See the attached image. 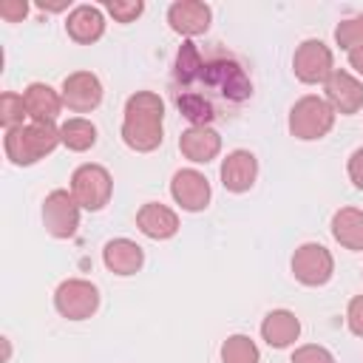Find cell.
<instances>
[{
  "label": "cell",
  "mask_w": 363,
  "mask_h": 363,
  "mask_svg": "<svg viewBox=\"0 0 363 363\" xmlns=\"http://www.w3.org/2000/svg\"><path fill=\"white\" fill-rule=\"evenodd\" d=\"M162 119H164V102L153 91H136L125 102L122 116V142L136 153H150L162 145Z\"/></svg>",
  "instance_id": "cell-1"
},
{
  "label": "cell",
  "mask_w": 363,
  "mask_h": 363,
  "mask_svg": "<svg viewBox=\"0 0 363 363\" xmlns=\"http://www.w3.org/2000/svg\"><path fill=\"white\" fill-rule=\"evenodd\" d=\"M57 145H62L60 128L57 125H45V122H28V125H20L14 130H6V136H3L6 159L11 164H17V167L37 164Z\"/></svg>",
  "instance_id": "cell-2"
},
{
  "label": "cell",
  "mask_w": 363,
  "mask_h": 363,
  "mask_svg": "<svg viewBox=\"0 0 363 363\" xmlns=\"http://www.w3.org/2000/svg\"><path fill=\"white\" fill-rule=\"evenodd\" d=\"M335 125V111L323 96L306 94L289 108V133L301 142L323 139Z\"/></svg>",
  "instance_id": "cell-3"
},
{
  "label": "cell",
  "mask_w": 363,
  "mask_h": 363,
  "mask_svg": "<svg viewBox=\"0 0 363 363\" xmlns=\"http://www.w3.org/2000/svg\"><path fill=\"white\" fill-rule=\"evenodd\" d=\"M113 193V179L102 164H79L71 176V196L77 204L88 213L102 210L111 201Z\"/></svg>",
  "instance_id": "cell-4"
},
{
  "label": "cell",
  "mask_w": 363,
  "mask_h": 363,
  "mask_svg": "<svg viewBox=\"0 0 363 363\" xmlns=\"http://www.w3.org/2000/svg\"><path fill=\"white\" fill-rule=\"evenodd\" d=\"M99 306V289L85 278H68L54 292V309L68 320H85Z\"/></svg>",
  "instance_id": "cell-5"
},
{
  "label": "cell",
  "mask_w": 363,
  "mask_h": 363,
  "mask_svg": "<svg viewBox=\"0 0 363 363\" xmlns=\"http://www.w3.org/2000/svg\"><path fill=\"white\" fill-rule=\"evenodd\" d=\"M292 71L303 85H318L326 82L335 71V60H332V48L323 40H303L295 48L292 57Z\"/></svg>",
  "instance_id": "cell-6"
},
{
  "label": "cell",
  "mask_w": 363,
  "mask_h": 363,
  "mask_svg": "<svg viewBox=\"0 0 363 363\" xmlns=\"http://www.w3.org/2000/svg\"><path fill=\"white\" fill-rule=\"evenodd\" d=\"M201 79H204V85H210L221 96H227L230 102H244L252 94V82H250L247 71L235 60H213V62H204Z\"/></svg>",
  "instance_id": "cell-7"
},
{
  "label": "cell",
  "mask_w": 363,
  "mask_h": 363,
  "mask_svg": "<svg viewBox=\"0 0 363 363\" xmlns=\"http://www.w3.org/2000/svg\"><path fill=\"white\" fill-rule=\"evenodd\" d=\"M335 272V258L323 244H301L292 255V275L303 286H323Z\"/></svg>",
  "instance_id": "cell-8"
},
{
  "label": "cell",
  "mask_w": 363,
  "mask_h": 363,
  "mask_svg": "<svg viewBox=\"0 0 363 363\" xmlns=\"http://www.w3.org/2000/svg\"><path fill=\"white\" fill-rule=\"evenodd\" d=\"M79 204L68 190H51L43 201V224L54 238H71L79 227Z\"/></svg>",
  "instance_id": "cell-9"
},
{
  "label": "cell",
  "mask_w": 363,
  "mask_h": 363,
  "mask_svg": "<svg viewBox=\"0 0 363 363\" xmlns=\"http://www.w3.org/2000/svg\"><path fill=\"white\" fill-rule=\"evenodd\" d=\"M170 196L173 201L187 210V213H201L210 204V182L204 173H199L196 167H184L173 173L170 182Z\"/></svg>",
  "instance_id": "cell-10"
},
{
  "label": "cell",
  "mask_w": 363,
  "mask_h": 363,
  "mask_svg": "<svg viewBox=\"0 0 363 363\" xmlns=\"http://www.w3.org/2000/svg\"><path fill=\"white\" fill-rule=\"evenodd\" d=\"M323 91H326V102L332 105L335 113H343V116H352L363 108V82L343 71V68H335L332 77L323 82Z\"/></svg>",
  "instance_id": "cell-11"
},
{
  "label": "cell",
  "mask_w": 363,
  "mask_h": 363,
  "mask_svg": "<svg viewBox=\"0 0 363 363\" xmlns=\"http://www.w3.org/2000/svg\"><path fill=\"white\" fill-rule=\"evenodd\" d=\"M60 94H62V102H65L71 111L88 113V111H94V108L102 102V82H99V77L91 74V71H74V74H68V77L62 79Z\"/></svg>",
  "instance_id": "cell-12"
},
{
  "label": "cell",
  "mask_w": 363,
  "mask_h": 363,
  "mask_svg": "<svg viewBox=\"0 0 363 363\" xmlns=\"http://www.w3.org/2000/svg\"><path fill=\"white\" fill-rule=\"evenodd\" d=\"M210 20H213V11L201 0H176L167 9V23L182 37H199V34H204L210 28Z\"/></svg>",
  "instance_id": "cell-13"
},
{
  "label": "cell",
  "mask_w": 363,
  "mask_h": 363,
  "mask_svg": "<svg viewBox=\"0 0 363 363\" xmlns=\"http://www.w3.org/2000/svg\"><path fill=\"white\" fill-rule=\"evenodd\" d=\"M258 179V159L255 153L238 147V150H230L221 162V184L224 190L230 193H247Z\"/></svg>",
  "instance_id": "cell-14"
},
{
  "label": "cell",
  "mask_w": 363,
  "mask_h": 363,
  "mask_svg": "<svg viewBox=\"0 0 363 363\" xmlns=\"http://www.w3.org/2000/svg\"><path fill=\"white\" fill-rule=\"evenodd\" d=\"M179 150L193 164H207L221 153V136L210 125H190L179 136Z\"/></svg>",
  "instance_id": "cell-15"
},
{
  "label": "cell",
  "mask_w": 363,
  "mask_h": 363,
  "mask_svg": "<svg viewBox=\"0 0 363 363\" xmlns=\"http://www.w3.org/2000/svg\"><path fill=\"white\" fill-rule=\"evenodd\" d=\"M136 227L142 235H147L153 241H164V238H173L179 233V216L167 204L147 201L136 213Z\"/></svg>",
  "instance_id": "cell-16"
},
{
  "label": "cell",
  "mask_w": 363,
  "mask_h": 363,
  "mask_svg": "<svg viewBox=\"0 0 363 363\" xmlns=\"http://www.w3.org/2000/svg\"><path fill=\"white\" fill-rule=\"evenodd\" d=\"M23 102H26V113L31 116V122H45L54 125L60 111H62V94H57L51 85L45 82H31L23 91Z\"/></svg>",
  "instance_id": "cell-17"
},
{
  "label": "cell",
  "mask_w": 363,
  "mask_h": 363,
  "mask_svg": "<svg viewBox=\"0 0 363 363\" xmlns=\"http://www.w3.org/2000/svg\"><path fill=\"white\" fill-rule=\"evenodd\" d=\"M65 31H68V37H71L74 43H79V45L96 43V40L105 34V14H102V9L88 6V3L71 9V11H68V20H65Z\"/></svg>",
  "instance_id": "cell-18"
},
{
  "label": "cell",
  "mask_w": 363,
  "mask_h": 363,
  "mask_svg": "<svg viewBox=\"0 0 363 363\" xmlns=\"http://www.w3.org/2000/svg\"><path fill=\"white\" fill-rule=\"evenodd\" d=\"M102 261L113 275H136L145 264V252L130 238H111L102 250Z\"/></svg>",
  "instance_id": "cell-19"
},
{
  "label": "cell",
  "mask_w": 363,
  "mask_h": 363,
  "mask_svg": "<svg viewBox=\"0 0 363 363\" xmlns=\"http://www.w3.org/2000/svg\"><path fill=\"white\" fill-rule=\"evenodd\" d=\"M301 335V320L295 318V312L289 309H272L267 312V318L261 320V337L267 340V346L272 349H286L298 340Z\"/></svg>",
  "instance_id": "cell-20"
},
{
  "label": "cell",
  "mask_w": 363,
  "mask_h": 363,
  "mask_svg": "<svg viewBox=\"0 0 363 363\" xmlns=\"http://www.w3.org/2000/svg\"><path fill=\"white\" fill-rule=\"evenodd\" d=\"M332 235L346 250H363V210L357 207H340L332 216Z\"/></svg>",
  "instance_id": "cell-21"
},
{
  "label": "cell",
  "mask_w": 363,
  "mask_h": 363,
  "mask_svg": "<svg viewBox=\"0 0 363 363\" xmlns=\"http://www.w3.org/2000/svg\"><path fill=\"white\" fill-rule=\"evenodd\" d=\"M60 139H62V145L68 150L85 153V150H91L96 145V128H94V122H88L82 116H74V119L60 125Z\"/></svg>",
  "instance_id": "cell-22"
},
{
  "label": "cell",
  "mask_w": 363,
  "mask_h": 363,
  "mask_svg": "<svg viewBox=\"0 0 363 363\" xmlns=\"http://www.w3.org/2000/svg\"><path fill=\"white\" fill-rule=\"evenodd\" d=\"M261 352L250 335H230L221 343V363H258Z\"/></svg>",
  "instance_id": "cell-23"
},
{
  "label": "cell",
  "mask_w": 363,
  "mask_h": 363,
  "mask_svg": "<svg viewBox=\"0 0 363 363\" xmlns=\"http://www.w3.org/2000/svg\"><path fill=\"white\" fill-rule=\"evenodd\" d=\"M201 71H204V60L199 54V45L196 43H182L179 54H176V79L190 85L196 79H201Z\"/></svg>",
  "instance_id": "cell-24"
},
{
  "label": "cell",
  "mask_w": 363,
  "mask_h": 363,
  "mask_svg": "<svg viewBox=\"0 0 363 363\" xmlns=\"http://www.w3.org/2000/svg\"><path fill=\"white\" fill-rule=\"evenodd\" d=\"M176 105H179V113H182L187 122H193V125H207V122L216 116L210 99H204V96L196 94V91H184V94H179Z\"/></svg>",
  "instance_id": "cell-25"
},
{
  "label": "cell",
  "mask_w": 363,
  "mask_h": 363,
  "mask_svg": "<svg viewBox=\"0 0 363 363\" xmlns=\"http://www.w3.org/2000/svg\"><path fill=\"white\" fill-rule=\"evenodd\" d=\"M26 102H23V94H14V91H6L0 96V125L6 130H14L20 125H26Z\"/></svg>",
  "instance_id": "cell-26"
},
{
  "label": "cell",
  "mask_w": 363,
  "mask_h": 363,
  "mask_svg": "<svg viewBox=\"0 0 363 363\" xmlns=\"http://www.w3.org/2000/svg\"><path fill=\"white\" fill-rule=\"evenodd\" d=\"M335 43L343 48V51H354L363 45V14H354V17H346L337 23L335 28Z\"/></svg>",
  "instance_id": "cell-27"
},
{
  "label": "cell",
  "mask_w": 363,
  "mask_h": 363,
  "mask_svg": "<svg viewBox=\"0 0 363 363\" xmlns=\"http://www.w3.org/2000/svg\"><path fill=\"white\" fill-rule=\"evenodd\" d=\"M105 9L116 23H133L145 11V3L142 0H108Z\"/></svg>",
  "instance_id": "cell-28"
},
{
  "label": "cell",
  "mask_w": 363,
  "mask_h": 363,
  "mask_svg": "<svg viewBox=\"0 0 363 363\" xmlns=\"http://www.w3.org/2000/svg\"><path fill=\"white\" fill-rule=\"evenodd\" d=\"M289 363H337L335 354L326 349V346H318V343H303L292 352V360Z\"/></svg>",
  "instance_id": "cell-29"
},
{
  "label": "cell",
  "mask_w": 363,
  "mask_h": 363,
  "mask_svg": "<svg viewBox=\"0 0 363 363\" xmlns=\"http://www.w3.org/2000/svg\"><path fill=\"white\" fill-rule=\"evenodd\" d=\"M346 326L352 335L363 337V295H354L346 306Z\"/></svg>",
  "instance_id": "cell-30"
},
{
  "label": "cell",
  "mask_w": 363,
  "mask_h": 363,
  "mask_svg": "<svg viewBox=\"0 0 363 363\" xmlns=\"http://www.w3.org/2000/svg\"><path fill=\"white\" fill-rule=\"evenodd\" d=\"M28 14V3L26 0H3L0 3V17L6 23H20Z\"/></svg>",
  "instance_id": "cell-31"
},
{
  "label": "cell",
  "mask_w": 363,
  "mask_h": 363,
  "mask_svg": "<svg viewBox=\"0 0 363 363\" xmlns=\"http://www.w3.org/2000/svg\"><path fill=\"white\" fill-rule=\"evenodd\" d=\"M346 170H349V179H352V184H354L357 190H363V147H357V150L349 156V164H346Z\"/></svg>",
  "instance_id": "cell-32"
},
{
  "label": "cell",
  "mask_w": 363,
  "mask_h": 363,
  "mask_svg": "<svg viewBox=\"0 0 363 363\" xmlns=\"http://www.w3.org/2000/svg\"><path fill=\"white\" fill-rule=\"evenodd\" d=\"M349 65H352L357 74H363V45L354 48V51H349Z\"/></svg>",
  "instance_id": "cell-33"
},
{
  "label": "cell",
  "mask_w": 363,
  "mask_h": 363,
  "mask_svg": "<svg viewBox=\"0 0 363 363\" xmlns=\"http://www.w3.org/2000/svg\"><path fill=\"white\" fill-rule=\"evenodd\" d=\"M37 6H40L43 11H62V9H68V0H60V3H45V0H37Z\"/></svg>",
  "instance_id": "cell-34"
}]
</instances>
